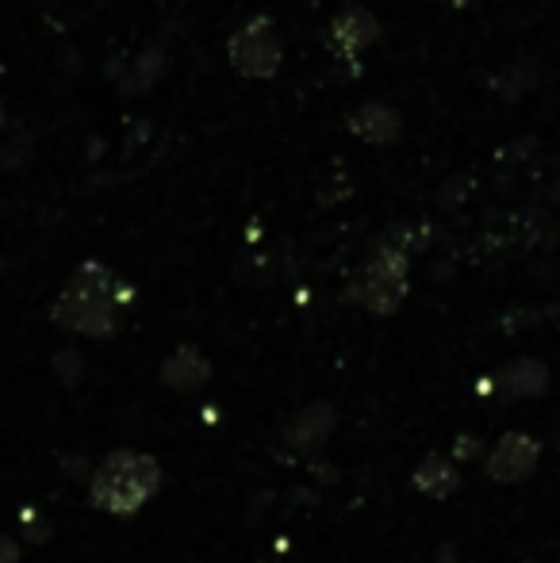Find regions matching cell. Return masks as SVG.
<instances>
[{
  "mask_svg": "<svg viewBox=\"0 0 560 563\" xmlns=\"http://www.w3.org/2000/svg\"><path fill=\"white\" fill-rule=\"evenodd\" d=\"M476 452H480V441L476 438H472V441H457V456H476Z\"/></svg>",
  "mask_w": 560,
  "mask_h": 563,
  "instance_id": "cell-13",
  "label": "cell"
},
{
  "mask_svg": "<svg viewBox=\"0 0 560 563\" xmlns=\"http://www.w3.org/2000/svg\"><path fill=\"white\" fill-rule=\"evenodd\" d=\"M538 456H541V445L530 433H507L499 445L487 452L484 472H487V479H495V483H523L534 475Z\"/></svg>",
  "mask_w": 560,
  "mask_h": 563,
  "instance_id": "cell-5",
  "label": "cell"
},
{
  "mask_svg": "<svg viewBox=\"0 0 560 563\" xmlns=\"http://www.w3.org/2000/svg\"><path fill=\"white\" fill-rule=\"evenodd\" d=\"M345 131H350L353 139L369 142V146H388V142H396L399 131H404V119H399L396 108L381 104V100H369V104H358L345 115Z\"/></svg>",
  "mask_w": 560,
  "mask_h": 563,
  "instance_id": "cell-7",
  "label": "cell"
},
{
  "mask_svg": "<svg viewBox=\"0 0 560 563\" xmlns=\"http://www.w3.org/2000/svg\"><path fill=\"white\" fill-rule=\"evenodd\" d=\"M376 38H381V20L361 4L342 8L327 27V46L338 54V58H358V54L369 51Z\"/></svg>",
  "mask_w": 560,
  "mask_h": 563,
  "instance_id": "cell-6",
  "label": "cell"
},
{
  "mask_svg": "<svg viewBox=\"0 0 560 563\" xmlns=\"http://www.w3.org/2000/svg\"><path fill=\"white\" fill-rule=\"evenodd\" d=\"M407 288H411V261L399 245H381L376 253H369L358 265L350 280V299L358 307H365L369 314H388L399 311V303L407 299Z\"/></svg>",
  "mask_w": 560,
  "mask_h": 563,
  "instance_id": "cell-3",
  "label": "cell"
},
{
  "mask_svg": "<svg viewBox=\"0 0 560 563\" xmlns=\"http://www.w3.org/2000/svg\"><path fill=\"white\" fill-rule=\"evenodd\" d=\"M157 487H162V467H157L154 456L135 449H116L92 472L89 498L97 510L135 514L157 495Z\"/></svg>",
  "mask_w": 560,
  "mask_h": 563,
  "instance_id": "cell-2",
  "label": "cell"
},
{
  "mask_svg": "<svg viewBox=\"0 0 560 563\" xmlns=\"http://www.w3.org/2000/svg\"><path fill=\"white\" fill-rule=\"evenodd\" d=\"M211 379V361L196 345H180L165 356L162 364V384H169L173 391H196Z\"/></svg>",
  "mask_w": 560,
  "mask_h": 563,
  "instance_id": "cell-9",
  "label": "cell"
},
{
  "mask_svg": "<svg viewBox=\"0 0 560 563\" xmlns=\"http://www.w3.org/2000/svg\"><path fill=\"white\" fill-rule=\"evenodd\" d=\"M446 4H457V8H461V4H469V0H446Z\"/></svg>",
  "mask_w": 560,
  "mask_h": 563,
  "instance_id": "cell-14",
  "label": "cell"
},
{
  "mask_svg": "<svg viewBox=\"0 0 560 563\" xmlns=\"http://www.w3.org/2000/svg\"><path fill=\"white\" fill-rule=\"evenodd\" d=\"M526 563H534V560H526Z\"/></svg>",
  "mask_w": 560,
  "mask_h": 563,
  "instance_id": "cell-16",
  "label": "cell"
},
{
  "mask_svg": "<svg viewBox=\"0 0 560 563\" xmlns=\"http://www.w3.org/2000/svg\"><path fill=\"white\" fill-rule=\"evenodd\" d=\"M0 563H20V549H15V541L4 533H0Z\"/></svg>",
  "mask_w": 560,
  "mask_h": 563,
  "instance_id": "cell-12",
  "label": "cell"
},
{
  "mask_svg": "<svg viewBox=\"0 0 560 563\" xmlns=\"http://www.w3.org/2000/svg\"><path fill=\"white\" fill-rule=\"evenodd\" d=\"M0 123H4V108H0Z\"/></svg>",
  "mask_w": 560,
  "mask_h": 563,
  "instance_id": "cell-15",
  "label": "cell"
},
{
  "mask_svg": "<svg viewBox=\"0 0 560 563\" xmlns=\"http://www.w3.org/2000/svg\"><path fill=\"white\" fill-rule=\"evenodd\" d=\"M411 483L426 498H449L461 490V472H457L453 460H441L438 452H430V456H422V464L415 467Z\"/></svg>",
  "mask_w": 560,
  "mask_h": 563,
  "instance_id": "cell-10",
  "label": "cell"
},
{
  "mask_svg": "<svg viewBox=\"0 0 560 563\" xmlns=\"http://www.w3.org/2000/svg\"><path fill=\"white\" fill-rule=\"evenodd\" d=\"M131 303V288L120 276L108 273L100 261H85L69 276L66 291L54 303V322L69 334L85 338H112L120 330L123 307Z\"/></svg>",
  "mask_w": 560,
  "mask_h": 563,
  "instance_id": "cell-1",
  "label": "cell"
},
{
  "mask_svg": "<svg viewBox=\"0 0 560 563\" xmlns=\"http://www.w3.org/2000/svg\"><path fill=\"white\" fill-rule=\"evenodd\" d=\"M227 58H231V66L239 69L242 77L270 81L284 62L281 35H277V27H273L270 15H254V20L242 23V27L231 35V43H227Z\"/></svg>",
  "mask_w": 560,
  "mask_h": 563,
  "instance_id": "cell-4",
  "label": "cell"
},
{
  "mask_svg": "<svg viewBox=\"0 0 560 563\" xmlns=\"http://www.w3.org/2000/svg\"><path fill=\"white\" fill-rule=\"evenodd\" d=\"M338 415L330 402H311L299 415H292V422L284 426V441L296 452H315L319 445H327V438L334 433Z\"/></svg>",
  "mask_w": 560,
  "mask_h": 563,
  "instance_id": "cell-8",
  "label": "cell"
},
{
  "mask_svg": "<svg viewBox=\"0 0 560 563\" xmlns=\"http://www.w3.org/2000/svg\"><path fill=\"white\" fill-rule=\"evenodd\" d=\"M499 384H503V391L530 399V395H541L549 387V368L541 361H534V356H523V361H510L507 368L499 372Z\"/></svg>",
  "mask_w": 560,
  "mask_h": 563,
  "instance_id": "cell-11",
  "label": "cell"
}]
</instances>
